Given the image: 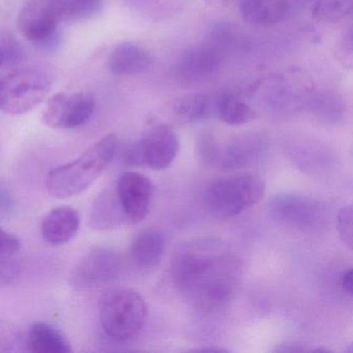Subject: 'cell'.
I'll return each instance as SVG.
<instances>
[{"instance_id": "cb8c5ba5", "label": "cell", "mask_w": 353, "mask_h": 353, "mask_svg": "<svg viewBox=\"0 0 353 353\" xmlns=\"http://www.w3.org/2000/svg\"><path fill=\"white\" fill-rule=\"evenodd\" d=\"M352 11V0H313L312 17L323 24H332L348 17Z\"/></svg>"}, {"instance_id": "e575fe53", "label": "cell", "mask_w": 353, "mask_h": 353, "mask_svg": "<svg viewBox=\"0 0 353 353\" xmlns=\"http://www.w3.org/2000/svg\"><path fill=\"white\" fill-rule=\"evenodd\" d=\"M195 351H202V352H206V351H210V352H227L228 350L223 348H202L197 349V350Z\"/></svg>"}, {"instance_id": "52a82bcc", "label": "cell", "mask_w": 353, "mask_h": 353, "mask_svg": "<svg viewBox=\"0 0 353 353\" xmlns=\"http://www.w3.org/2000/svg\"><path fill=\"white\" fill-rule=\"evenodd\" d=\"M63 20L59 0H28L18 15L17 28L41 50L51 51L59 45V26Z\"/></svg>"}, {"instance_id": "d6986e66", "label": "cell", "mask_w": 353, "mask_h": 353, "mask_svg": "<svg viewBox=\"0 0 353 353\" xmlns=\"http://www.w3.org/2000/svg\"><path fill=\"white\" fill-rule=\"evenodd\" d=\"M129 223L114 190H105L94 199L90 225L94 230H112Z\"/></svg>"}, {"instance_id": "8fae6325", "label": "cell", "mask_w": 353, "mask_h": 353, "mask_svg": "<svg viewBox=\"0 0 353 353\" xmlns=\"http://www.w3.org/2000/svg\"><path fill=\"white\" fill-rule=\"evenodd\" d=\"M270 216L281 224L301 230L318 229L325 221V206L305 195L280 194L268 204Z\"/></svg>"}, {"instance_id": "1f68e13d", "label": "cell", "mask_w": 353, "mask_h": 353, "mask_svg": "<svg viewBox=\"0 0 353 353\" xmlns=\"http://www.w3.org/2000/svg\"><path fill=\"white\" fill-rule=\"evenodd\" d=\"M353 272L352 268H349L347 272L343 274L342 280H341V285L342 288L344 289L345 292L348 295H352L353 291Z\"/></svg>"}, {"instance_id": "4316f807", "label": "cell", "mask_w": 353, "mask_h": 353, "mask_svg": "<svg viewBox=\"0 0 353 353\" xmlns=\"http://www.w3.org/2000/svg\"><path fill=\"white\" fill-rule=\"evenodd\" d=\"M353 40L352 30L351 28L343 30L339 36L334 45V55L336 59L344 65L345 68L352 67L353 61Z\"/></svg>"}, {"instance_id": "d590c367", "label": "cell", "mask_w": 353, "mask_h": 353, "mask_svg": "<svg viewBox=\"0 0 353 353\" xmlns=\"http://www.w3.org/2000/svg\"><path fill=\"white\" fill-rule=\"evenodd\" d=\"M3 65V51L0 49V65Z\"/></svg>"}, {"instance_id": "8992f818", "label": "cell", "mask_w": 353, "mask_h": 353, "mask_svg": "<svg viewBox=\"0 0 353 353\" xmlns=\"http://www.w3.org/2000/svg\"><path fill=\"white\" fill-rule=\"evenodd\" d=\"M314 90L309 76L301 70L291 69L262 78L252 86L250 92L259 97L268 108L286 111L305 108Z\"/></svg>"}, {"instance_id": "d4e9b609", "label": "cell", "mask_w": 353, "mask_h": 353, "mask_svg": "<svg viewBox=\"0 0 353 353\" xmlns=\"http://www.w3.org/2000/svg\"><path fill=\"white\" fill-rule=\"evenodd\" d=\"M179 0H125L130 10L152 21L162 20L177 10Z\"/></svg>"}, {"instance_id": "f1b7e54d", "label": "cell", "mask_w": 353, "mask_h": 353, "mask_svg": "<svg viewBox=\"0 0 353 353\" xmlns=\"http://www.w3.org/2000/svg\"><path fill=\"white\" fill-rule=\"evenodd\" d=\"M22 268L18 260L10 257H0V287L9 286L18 280Z\"/></svg>"}, {"instance_id": "d6a6232c", "label": "cell", "mask_w": 353, "mask_h": 353, "mask_svg": "<svg viewBox=\"0 0 353 353\" xmlns=\"http://www.w3.org/2000/svg\"><path fill=\"white\" fill-rule=\"evenodd\" d=\"M12 205H13V198L7 190L0 187V212L11 210Z\"/></svg>"}, {"instance_id": "277c9868", "label": "cell", "mask_w": 353, "mask_h": 353, "mask_svg": "<svg viewBox=\"0 0 353 353\" xmlns=\"http://www.w3.org/2000/svg\"><path fill=\"white\" fill-rule=\"evenodd\" d=\"M54 75L41 68L18 70L0 80V110L9 115L30 112L48 96Z\"/></svg>"}, {"instance_id": "ba28073f", "label": "cell", "mask_w": 353, "mask_h": 353, "mask_svg": "<svg viewBox=\"0 0 353 353\" xmlns=\"http://www.w3.org/2000/svg\"><path fill=\"white\" fill-rule=\"evenodd\" d=\"M123 258L114 249L94 248L74 265L69 283L80 290H92L117 281L123 272Z\"/></svg>"}, {"instance_id": "7402d4cb", "label": "cell", "mask_w": 353, "mask_h": 353, "mask_svg": "<svg viewBox=\"0 0 353 353\" xmlns=\"http://www.w3.org/2000/svg\"><path fill=\"white\" fill-rule=\"evenodd\" d=\"M305 108L322 123L332 125L342 121L346 113V104L342 94L332 90H314Z\"/></svg>"}, {"instance_id": "30bf717a", "label": "cell", "mask_w": 353, "mask_h": 353, "mask_svg": "<svg viewBox=\"0 0 353 353\" xmlns=\"http://www.w3.org/2000/svg\"><path fill=\"white\" fill-rule=\"evenodd\" d=\"M96 110V99L90 92L54 94L45 106L42 121L54 130H73L82 127Z\"/></svg>"}, {"instance_id": "5b68a950", "label": "cell", "mask_w": 353, "mask_h": 353, "mask_svg": "<svg viewBox=\"0 0 353 353\" xmlns=\"http://www.w3.org/2000/svg\"><path fill=\"white\" fill-rule=\"evenodd\" d=\"M263 179L256 175H237L214 181L204 195L206 206L219 218H232L257 204L265 195Z\"/></svg>"}, {"instance_id": "44dd1931", "label": "cell", "mask_w": 353, "mask_h": 353, "mask_svg": "<svg viewBox=\"0 0 353 353\" xmlns=\"http://www.w3.org/2000/svg\"><path fill=\"white\" fill-rule=\"evenodd\" d=\"M214 117L229 125H243L253 121L257 112L239 92L227 90L214 94Z\"/></svg>"}, {"instance_id": "9c48e42d", "label": "cell", "mask_w": 353, "mask_h": 353, "mask_svg": "<svg viewBox=\"0 0 353 353\" xmlns=\"http://www.w3.org/2000/svg\"><path fill=\"white\" fill-rule=\"evenodd\" d=\"M179 142L175 132L166 125L148 130L125 154L131 166H145L154 170L167 168L176 158Z\"/></svg>"}, {"instance_id": "ac0fdd59", "label": "cell", "mask_w": 353, "mask_h": 353, "mask_svg": "<svg viewBox=\"0 0 353 353\" xmlns=\"http://www.w3.org/2000/svg\"><path fill=\"white\" fill-rule=\"evenodd\" d=\"M166 251V237L158 229H146L132 241L130 258L137 268H152L158 265Z\"/></svg>"}, {"instance_id": "3957f363", "label": "cell", "mask_w": 353, "mask_h": 353, "mask_svg": "<svg viewBox=\"0 0 353 353\" xmlns=\"http://www.w3.org/2000/svg\"><path fill=\"white\" fill-rule=\"evenodd\" d=\"M146 317L145 301L131 289H110L99 301V319L103 332L114 342L133 340L143 328Z\"/></svg>"}, {"instance_id": "484cf974", "label": "cell", "mask_w": 353, "mask_h": 353, "mask_svg": "<svg viewBox=\"0 0 353 353\" xmlns=\"http://www.w3.org/2000/svg\"><path fill=\"white\" fill-rule=\"evenodd\" d=\"M65 19L84 20L96 17L104 8L105 0H59Z\"/></svg>"}, {"instance_id": "f546056e", "label": "cell", "mask_w": 353, "mask_h": 353, "mask_svg": "<svg viewBox=\"0 0 353 353\" xmlns=\"http://www.w3.org/2000/svg\"><path fill=\"white\" fill-rule=\"evenodd\" d=\"M21 249V241L13 233L0 227V257L14 256Z\"/></svg>"}, {"instance_id": "603a6c76", "label": "cell", "mask_w": 353, "mask_h": 353, "mask_svg": "<svg viewBox=\"0 0 353 353\" xmlns=\"http://www.w3.org/2000/svg\"><path fill=\"white\" fill-rule=\"evenodd\" d=\"M172 111L185 123H198L214 117V94H191L177 99Z\"/></svg>"}, {"instance_id": "836d02e7", "label": "cell", "mask_w": 353, "mask_h": 353, "mask_svg": "<svg viewBox=\"0 0 353 353\" xmlns=\"http://www.w3.org/2000/svg\"><path fill=\"white\" fill-rule=\"evenodd\" d=\"M208 5L214 8H225L232 5L236 0H204Z\"/></svg>"}, {"instance_id": "9a60e30c", "label": "cell", "mask_w": 353, "mask_h": 353, "mask_svg": "<svg viewBox=\"0 0 353 353\" xmlns=\"http://www.w3.org/2000/svg\"><path fill=\"white\" fill-rule=\"evenodd\" d=\"M80 229V216L69 205L57 206L51 210L41 222V234L46 243L61 245L77 236Z\"/></svg>"}, {"instance_id": "2e32d148", "label": "cell", "mask_w": 353, "mask_h": 353, "mask_svg": "<svg viewBox=\"0 0 353 353\" xmlns=\"http://www.w3.org/2000/svg\"><path fill=\"white\" fill-rule=\"evenodd\" d=\"M154 59L140 45L123 42L117 45L109 57L108 67L117 76H134L145 73L150 69Z\"/></svg>"}, {"instance_id": "e0dca14e", "label": "cell", "mask_w": 353, "mask_h": 353, "mask_svg": "<svg viewBox=\"0 0 353 353\" xmlns=\"http://www.w3.org/2000/svg\"><path fill=\"white\" fill-rule=\"evenodd\" d=\"M289 9V0H239V10L247 23L270 28L280 23Z\"/></svg>"}, {"instance_id": "6da1fadb", "label": "cell", "mask_w": 353, "mask_h": 353, "mask_svg": "<svg viewBox=\"0 0 353 353\" xmlns=\"http://www.w3.org/2000/svg\"><path fill=\"white\" fill-rule=\"evenodd\" d=\"M171 276L188 303L212 312L222 309L234 296L241 266L220 243L200 241L179 250L171 265Z\"/></svg>"}, {"instance_id": "7a4b0ae2", "label": "cell", "mask_w": 353, "mask_h": 353, "mask_svg": "<svg viewBox=\"0 0 353 353\" xmlns=\"http://www.w3.org/2000/svg\"><path fill=\"white\" fill-rule=\"evenodd\" d=\"M119 150V138L107 134L77 159L55 167L46 177V189L51 197L68 199L84 193L105 172Z\"/></svg>"}, {"instance_id": "5bb4252c", "label": "cell", "mask_w": 353, "mask_h": 353, "mask_svg": "<svg viewBox=\"0 0 353 353\" xmlns=\"http://www.w3.org/2000/svg\"><path fill=\"white\" fill-rule=\"evenodd\" d=\"M115 193L129 223H138L146 218L152 198L148 177L133 171L123 173L117 181Z\"/></svg>"}, {"instance_id": "4fadbf2b", "label": "cell", "mask_w": 353, "mask_h": 353, "mask_svg": "<svg viewBox=\"0 0 353 353\" xmlns=\"http://www.w3.org/2000/svg\"><path fill=\"white\" fill-rule=\"evenodd\" d=\"M266 146L265 138L257 133L243 134L231 140L225 148H219L212 140H205V156L218 159L224 169H239L253 164Z\"/></svg>"}, {"instance_id": "83f0119b", "label": "cell", "mask_w": 353, "mask_h": 353, "mask_svg": "<svg viewBox=\"0 0 353 353\" xmlns=\"http://www.w3.org/2000/svg\"><path fill=\"white\" fill-rule=\"evenodd\" d=\"M352 212V206H343L336 216V230L343 243L350 250L353 245Z\"/></svg>"}, {"instance_id": "ffe728a7", "label": "cell", "mask_w": 353, "mask_h": 353, "mask_svg": "<svg viewBox=\"0 0 353 353\" xmlns=\"http://www.w3.org/2000/svg\"><path fill=\"white\" fill-rule=\"evenodd\" d=\"M28 350L34 353H72L69 339L59 328L47 322H36L26 334Z\"/></svg>"}, {"instance_id": "7c38bea8", "label": "cell", "mask_w": 353, "mask_h": 353, "mask_svg": "<svg viewBox=\"0 0 353 353\" xmlns=\"http://www.w3.org/2000/svg\"><path fill=\"white\" fill-rule=\"evenodd\" d=\"M224 57V51L206 41L181 55L176 65L177 75L188 84L206 83L219 75Z\"/></svg>"}, {"instance_id": "4dcf8cb0", "label": "cell", "mask_w": 353, "mask_h": 353, "mask_svg": "<svg viewBox=\"0 0 353 353\" xmlns=\"http://www.w3.org/2000/svg\"><path fill=\"white\" fill-rule=\"evenodd\" d=\"M0 49L3 51V63H19L21 59V49L14 39L7 38L3 40Z\"/></svg>"}]
</instances>
